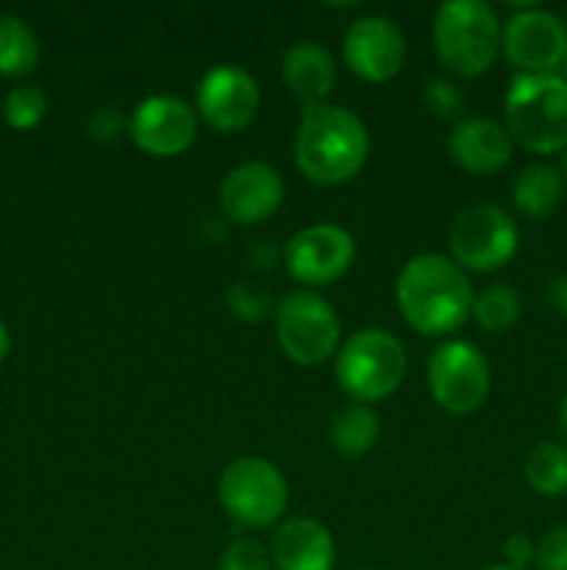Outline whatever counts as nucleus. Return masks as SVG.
<instances>
[{"instance_id": "4", "label": "nucleus", "mask_w": 567, "mask_h": 570, "mask_svg": "<svg viewBox=\"0 0 567 570\" xmlns=\"http://www.w3.org/2000/svg\"><path fill=\"white\" fill-rule=\"evenodd\" d=\"M434 50L450 72L476 78L493 67L500 50V22L481 0H450L434 17Z\"/></svg>"}, {"instance_id": "19", "label": "nucleus", "mask_w": 567, "mask_h": 570, "mask_svg": "<svg viewBox=\"0 0 567 570\" xmlns=\"http://www.w3.org/2000/svg\"><path fill=\"white\" fill-rule=\"evenodd\" d=\"M565 198V178L550 165H531L515 178L511 187V200L517 212L528 220H545L559 209Z\"/></svg>"}, {"instance_id": "33", "label": "nucleus", "mask_w": 567, "mask_h": 570, "mask_svg": "<svg viewBox=\"0 0 567 570\" xmlns=\"http://www.w3.org/2000/svg\"><path fill=\"white\" fill-rule=\"evenodd\" d=\"M559 432H561V438L567 440V393L559 404Z\"/></svg>"}, {"instance_id": "13", "label": "nucleus", "mask_w": 567, "mask_h": 570, "mask_svg": "<svg viewBox=\"0 0 567 570\" xmlns=\"http://www.w3.org/2000/svg\"><path fill=\"white\" fill-rule=\"evenodd\" d=\"M261 106L256 78L239 65H217L198 83V115L220 134L242 131Z\"/></svg>"}, {"instance_id": "5", "label": "nucleus", "mask_w": 567, "mask_h": 570, "mask_svg": "<svg viewBox=\"0 0 567 570\" xmlns=\"http://www.w3.org/2000/svg\"><path fill=\"white\" fill-rule=\"evenodd\" d=\"M406 365V348L395 334L384 328H361L339 345L334 373L348 399L356 404H376L400 387Z\"/></svg>"}, {"instance_id": "18", "label": "nucleus", "mask_w": 567, "mask_h": 570, "mask_svg": "<svg viewBox=\"0 0 567 570\" xmlns=\"http://www.w3.org/2000/svg\"><path fill=\"white\" fill-rule=\"evenodd\" d=\"M281 78L292 98H298L306 109V106L326 104L337 83V65L326 45L298 42L284 53Z\"/></svg>"}, {"instance_id": "20", "label": "nucleus", "mask_w": 567, "mask_h": 570, "mask_svg": "<svg viewBox=\"0 0 567 570\" xmlns=\"http://www.w3.org/2000/svg\"><path fill=\"white\" fill-rule=\"evenodd\" d=\"M378 434H381L378 412L370 404H356V401L339 406L328 423V438H331L334 451L342 456L367 454L378 443Z\"/></svg>"}, {"instance_id": "21", "label": "nucleus", "mask_w": 567, "mask_h": 570, "mask_svg": "<svg viewBox=\"0 0 567 570\" xmlns=\"http://www.w3.org/2000/svg\"><path fill=\"white\" fill-rule=\"evenodd\" d=\"M39 65L33 28L17 14H0V76L22 78Z\"/></svg>"}, {"instance_id": "37", "label": "nucleus", "mask_w": 567, "mask_h": 570, "mask_svg": "<svg viewBox=\"0 0 567 570\" xmlns=\"http://www.w3.org/2000/svg\"><path fill=\"white\" fill-rule=\"evenodd\" d=\"M361 570H378V568H361Z\"/></svg>"}, {"instance_id": "16", "label": "nucleus", "mask_w": 567, "mask_h": 570, "mask_svg": "<svg viewBox=\"0 0 567 570\" xmlns=\"http://www.w3.org/2000/svg\"><path fill=\"white\" fill-rule=\"evenodd\" d=\"M450 159L472 176H493L511 159V137L506 126L489 117H465L448 139Z\"/></svg>"}, {"instance_id": "29", "label": "nucleus", "mask_w": 567, "mask_h": 570, "mask_svg": "<svg viewBox=\"0 0 567 570\" xmlns=\"http://www.w3.org/2000/svg\"><path fill=\"white\" fill-rule=\"evenodd\" d=\"M122 126H126V120L117 109H94L87 122L89 137L98 139V142H115L122 134Z\"/></svg>"}, {"instance_id": "31", "label": "nucleus", "mask_w": 567, "mask_h": 570, "mask_svg": "<svg viewBox=\"0 0 567 570\" xmlns=\"http://www.w3.org/2000/svg\"><path fill=\"white\" fill-rule=\"evenodd\" d=\"M550 304L567 317V276H561L559 282L550 284Z\"/></svg>"}, {"instance_id": "8", "label": "nucleus", "mask_w": 567, "mask_h": 570, "mask_svg": "<svg viewBox=\"0 0 567 570\" xmlns=\"http://www.w3.org/2000/svg\"><path fill=\"white\" fill-rule=\"evenodd\" d=\"M515 220L500 206L476 204L454 217L448 232V245L454 262L461 271L493 273L504 267L517 254Z\"/></svg>"}, {"instance_id": "2", "label": "nucleus", "mask_w": 567, "mask_h": 570, "mask_svg": "<svg viewBox=\"0 0 567 570\" xmlns=\"http://www.w3.org/2000/svg\"><path fill=\"white\" fill-rule=\"evenodd\" d=\"M370 156V134L359 115L337 104L306 106L295 134V165L317 187L354 181Z\"/></svg>"}, {"instance_id": "14", "label": "nucleus", "mask_w": 567, "mask_h": 570, "mask_svg": "<svg viewBox=\"0 0 567 570\" xmlns=\"http://www.w3.org/2000/svg\"><path fill=\"white\" fill-rule=\"evenodd\" d=\"M342 59L356 78L384 83L400 72L406 61V39L389 17L367 14L348 26Z\"/></svg>"}, {"instance_id": "35", "label": "nucleus", "mask_w": 567, "mask_h": 570, "mask_svg": "<svg viewBox=\"0 0 567 570\" xmlns=\"http://www.w3.org/2000/svg\"><path fill=\"white\" fill-rule=\"evenodd\" d=\"M481 570H515V568H509V566H493V568H481Z\"/></svg>"}, {"instance_id": "7", "label": "nucleus", "mask_w": 567, "mask_h": 570, "mask_svg": "<svg viewBox=\"0 0 567 570\" xmlns=\"http://www.w3.org/2000/svg\"><path fill=\"white\" fill-rule=\"evenodd\" d=\"M276 337L289 362L300 367H317L331 360L337 351L339 317L326 298L300 289L278 304Z\"/></svg>"}, {"instance_id": "32", "label": "nucleus", "mask_w": 567, "mask_h": 570, "mask_svg": "<svg viewBox=\"0 0 567 570\" xmlns=\"http://www.w3.org/2000/svg\"><path fill=\"white\" fill-rule=\"evenodd\" d=\"M9 351H11V334H9V328H6V323L0 321V365L6 362Z\"/></svg>"}, {"instance_id": "34", "label": "nucleus", "mask_w": 567, "mask_h": 570, "mask_svg": "<svg viewBox=\"0 0 567 570\" xmlns=\"http://www.w3.org/2000/svg\"><path fill=\"white\" fill-rule=\"evenodd\" d=\"M561 178H565V184H567V148H565V156H561Z\"/></svg>"}, {"instance_id": "26", "label": "nucleus", "mask_w": 567, "mask_h": 570, "mask_svg": "<svg viewBox=\"0 0 567 570\" xmlns=\"http://www.w3.org/2000/svg\"><path fill=\"white\" fill-rule=\"evenodd\" d=\"M228 306L237 317L242 321H261L270 312V298L261 287L256 284H233L228 289Z\"/></svg>"}, {"instance_id": "9", "label": "nucleus", "mask_w": 567, "mask_h": 570, "mask_svg": "<svg viewBox=\"0 0 567 570\" xmlns=\"http://www.w3.org/2000/svg\"><path fill=\"white\" fill-rule=\"evenodd\" d=\"M428 387L450 415H470L489 395V362L465 340H448L428 356Z\"/></svg>"}, {"instance_id": "1", "label": "nucleus", "mask_w": 567, "mask_h": 570, "mask_svg": "<svg viewBox=\"0 0 567 570\" xmlns=\"http://www.w3.org/2000/svg\"><path fill=\"white\" fill-rule=\"evenodd\" d=\"M472 287L454 259L439 254L411 256L395 282V301L404 321L426 337H442L470 321Z\"/></svg>"}, {"instance_id": "27", "label": "nucleus", "mask_w": 567, "mask_h": 570, "mask_svg": "<svg viewBox=\"0 0 567 570\" xmlns=\"http://www.w3.org/2000/svg\"><path fill=\"white\" fill-rule=\"evenodd\" d=\"M426 106L434 117H456L461 109H465V98L456 89V83H450L448 78H431L426 87Z\"/></svg>"}, {"instance_id": "10", "label": "nucleus", "mask_w": 567, "mask_h": 570, "mask_svg": "<svg viewBox=\"0 0 567 570\" xmlns=\"http://www.w3.org/2000/svg\"><path fill=\"white\" fill-rule=\"evenodd\" d=\"M356 259L354 234L337 223H315L300 228L284 245V267L289 276L309 287H326L342 278Z\"/></svg>"}, {"instance_id": "11", "label": "nucleus", "mask_w": 567, "mask_h": 570, "mask_svg": "<svg viewBox=\"0 0 567 570\" xmlns=\"http://www.w3.org/2000/svg\"><path fill=\"white\" fill-rule=\"evenodd\" d=\"M500 48L517 70L531 72V76L554 72V67L565 61L567 28L550 11L526 6L523 11L511 14L500 31Z\"/></svg>"}, {"instance_id": "15", "label": "nucleus", "mask_w": 567, "mask_h": 570, "mask_svg": "<svg viewBox=\"0 0 567 570\" xmlns=\"http://www.w3.org/2000/svg\"><path fill=\"white\" fill-rule=\"evenodd\" d=\"M217 200L231 223L256 226L281 209L284 178L267 161H242L222 176Z\"/></svg>"}, {"instance_id": "23", "label": "nucleus", "mask_w": 567, "mask_h": 570, "mask_svg": "<svg viewBox=\"0 0 567 570\" xmlns=\"http://www.w3.org/2000/svg\"><path fill=\"white\" fill-rule=\"evenodd\" d=\"M523 315L520 293L509 284H493L472 298L470 317L478 328L489 334H500L515 326Z\"/></svg>"}, {"instance_id": "24", "label": "nucleus", "mask_w": 567, "mask_h": 570, "mask_svg": "<svg viewBox=\"0 0 567 570\" xmlns=\"http://www.w3.org/2000/svg\"><path fill=\"white\" fill-rule=\"evenodd\" d=\"M48 115V98L37 83H20L3 98V120L14 131H31Z\"/></svg>"}, {"instance_id": "28", "label": "nucleus", "mask_w": 567, "mask_h": 570, "mask_svg": "<svg viewBox=\"0 0 567 570\" xmlns=\"http://www.w3.org/2000/svg\"><path fill=\"white\" fill-rule=\"evenodd\" d=\"M534 566L539 570H567V527H556L537 543Z\"/></svg>"}, {"instance_id": "25", "label": "nucleus", "mask_w": 567, "mask_h": 570, "mask_svg": "<svg viewBox=\"0 0 567 570\" xmlns=\"http://www.w3.org/2000/svg\"><path fill=\"white\" fill-rule=\"evenodd\" d=\"M217 570H272L270 551L256 538H237L222 549Z\"/></svg>"}, {"instance_id": "3", "label": "nucleus", "mask_w": 567, "mask_h": 570, "mask_svg": "<svg viewBox=\"0 0 567 570\" xmlns=\"http://www.w3.org/2000/svg\"><path fill=\"white\" fill-rule=\"evenodd\" d=\"M506 131L511 142L531 154H559L567 148V81L554 72H520L504 98Z\"/></svg>"}, {"instance_id": "12", "label": "nucleus", "mask_w": 567, "mask_h": 570, "mask_svg": "<svg viewBox=\"0 0 567 570\" xmlns=\"http://www.w3.org/2000/svg\"><path fill=\"white\" fill-rule=\"evenodd\" d=\"M133 145L156 159H172L187 154L198 139L195 109L172 95H150L133 109L128 122Z\"/></svg>"}, {"instance_id": "30", "label": "nucleus", "mask_w": 567, "mask_h": 570, "mask_svg": "<svg viewBox=\"0 0 567 570\" xmlns=\"http://www.w3.org/2000/svg\"><path fill=\"white\" fill-rule=\"evenodd\" d=\"M534 557H537V543L528 534L517 532L504 543V560L509 568L526 570L534 562Z\"/></svg>"}, {"instance_id": "36", "label": "nucleus", "mask_w": 567, "mask_h": 570, "mask_svg": "<svg viewBox=\"0 0 567 570\" xmlns=\"http://www.w3.org/2000/svg\"><path fill=\"white\" fill-rule=\"evenodd\" d=\"M561 65H565V81H567V50H565V61H561Z\"/></svg>"}, {"instance_id": "22", "label": "nucleus", "mask_w": 567, "mask_h": 570, "mask_svg": "<svg viewBox=\"0 0 567 570\" xmlns=\"http://www.w3.org/2000/svg\"><path fill=\"white\" fill-rule=\"evenodd\" d=\"M528 488L545 499L567 493V449L561 443H539L526 456Z\"/></svg>"}, {"instance_id": "6", "label": "nucleus", "mask_w": 567, "mask_h": 570, "mask_svg": "<svg viewBox=\"0 0 567 570\" xmlns=\"http://www.w3.org/2000/svg\"><path fill=\"white\" fill-rule=\"evenodd\" d=\"M220 504L233 523L245 529H267L287 512V479L261 456H239L220 476Z\"/></svg>"}, {"instance_id": "17", "label": "nucleus", "mask_w": 567, "mask_h": 570, "mask_svg": "<svg viewBox=\"0 0 567 570\" xmlns=\"http://www.w3.org/2000/svg\"><path fill=\"white\" fill-rule=\"evenodd\" d=\"M337 546L315 518H289L276 529L270 560L276 570H331Z\"/></svg>"}]
</instances>
